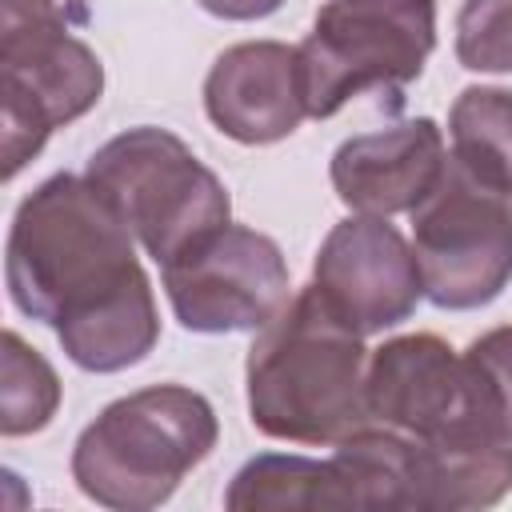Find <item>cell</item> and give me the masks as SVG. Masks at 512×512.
I'll return each instance as SVG.
<instances>
[{
  "mask_svg": "<svg viewBox=\"0 0 512 512\" xmlns=\"http://www.w3.org/2000/svg\"><path fill=\"white\" fill-rule=\"evenodd\" d=\"M4 284L12 308L48 324L84 372L136 368L160 340L136 236L84 172H56L16 204Z\"/></svg>",
  "mask_w": 512,
  "mask_h": 512,
  "instance_id": "1",
  "label": "cell"
},
{
  "mask_svg": "<svg viewBox=\"0 0 512 512\" xmlns=\"http://www.w3.org/2000/svg\"><path fill=\"white\" fill-rule=\"evenodd\" d=\"M364 372V336L308 280L248 348V420L268 440L340 444L368 424Z\"/></svg>",
  "mask_w": 512,
  "mask_h": 512,
  "instance_id": "2",
  "label": "cell"
},
{
  "mask_svg": "<svg viewBox=\"0 0 512 512\" xmlns=\"http://www.w3.org/2000/svg\"><path fill=\"white\" fill-rule=\"evenodd\" d=\"M220 440L208 396L188 384H148L96 412L72 444L76 488L116 512H148L172 500Z\"/></svg>",
  "mask_w": 512,
  "mask_h": 512,
  "instance_id": "3",
  "label": "cell"
},
{
  "mask_svg": "<svg viewBox=\"0 0 512 512\" xmlns=\"http://www.w3.org/2000/svg\"><path fill=\"white\" fill-rule=\"evenodd\" d=\"M84 176L108 196L136 244L164 268L216 228L232 224L224 180L168 128L136 124L104 140Z\"/></svg>",
  "mask_w": 512,
  "mask_h": 512,
  "instance_id": "4",
  "label": "cell"
},
{
  "mask_svg": "<svg viewBox=\"0 0 512 512\" xmlns=\"http://www.w3.org/2000/svg\"><path fill=\"white\" fill-rule=\"evenodd\" d=\"M0 84L4 180H16L56 128L100 104L104 64L56 0H0Z\"/></svg>",
  "mask_w": 512,
  "mask_h": 512,
  "instance_id": "5",
  "label": "cell"
},
{
  "mask_svg": "<svg viewBox=\"0 0 512 512\" xmlns=\"http://www.w3.org/2000/svg\"><path fill=\"white\" fill-rule=\"evenodd\" d=\"M436 48V0H328L296 44L312 120L336 116L360 92H400Z\"/></svg>",
  "mask_w": 512,
  "mask_h": 512,
  "instance_id": "6",
  "label": "cell"
},
{
  "mask_svg": "<svg viewBox=\"0 0 512 512\" xmlns=\"http://www.w3.org/2000/svg\"><path fill=\"white\" fill-rule=\"evenodd\" d=\"M412 252L436 308L492 304L512 280V200L448 156L440 184L412 208Z\"/></svg>",
  "mask_w": 512,
  "mask_h": 512,
  "instance_id": "7",
  "label": "cell"
},
{
  "mask_svg": "<svg viewBox=\"0 0 512 512\" xmlns=\"http://www.w3.org/2000/svg\"><path fill=\"white\" fill-rule=\"evenodd\" d=\"M180 328L200 336L260 332L288 300V260L268 232L224 224L160 268Z\"/></svg>",
  "mask_w": 512,
  "mask_h": 512,
  "instance_id": "8",
  "label": "cell"
},
{
  "mask_svg": "<svg viewBox=\"0 0 512 512\" xmlns=\"http://www.w3.org/2000/svg\"><path fill=\"white\" fill-rule=\"evenodd\" d=\"M312 288L360 336L404 324L424 300V280L412 244L388 216L352 212L332 224L316 260Z\"/></svg>",
  "mask_w": 512,
  "mask_h": 512,
  "instance_id": "9",
  "label": "cell"
},
{
  "mask_svg": "<svg viewBox=\"0 0 512 512\" xmlns=\"http://www.w3.org/2000/svg\"><path fill=\"white\" fill-rule=\"evenodd\" d=\"M364 404L372 424L420 440L488 432L472 404L464 356L436 332H408L372 348L364 372Z\"/></svg>",
  "mask_w": 512,
  "mask_h": 512,
  "instance_id": "10",
  "label": "cell"
},
{
  "mask_svg": "<svg viewBox=\"0 0 512 512\" xmlns=\"http://www.w3.org/2000/svg\"><path fill=\"white\" fill-rule=\"evenodd\" d=\"M448 148L432 116H412L376 132L348 136L328 164L344 208L364 216L412 212L444 176Z\"/></svg>",
  "mask_w": 512,
  "mask_h": 512,
  "instance_id": "11",
  "label": "cell"
},
{
  "mask_svg": "<svg viewBox=\"0 0 512 512\" xmlns=\"http://www.w3.org/2000/svg\"><path fill=\"white\" fill-rule=\"evenodd\" d=\"M204 112L236 144H276L308 116L300 56L280 40H244L224 48L204 76Z\"/></svg>",
  "mask_w": 512,
  "mask_h": 512,
  "instance_id": "12",
  "label": "cell"
},
{
  "mask_svg": "<svg viewBox=\"0 0 512 512\" xmlns=\"http://www.w3.org/2000/svg\"><path fill=\"white\" fill-rule=\"evenodd\" d=\"M392 444L400 472V512L492 508L512 492V440L492 432H452L432 440L392 432Z\"/></svg>",
  "mask_w": 512,
  "mask_h": 512,
  "instance_id": "13",
  "label": "cell"
},
{
  "mask_svg": "<svg viewBox=\"0 0 512 512\" xmlns=\"http://www.w3.org/2000/svg\"><path fill=\"white\" fill-rule=\"evenodd\" d=\"M224 508L232 512H316V508H356L352 484L340 464L296 456V452H260L236 468L224 488Z\"/></svg>",
  "mask_w": 512,
  "mask_h": 512,
  "instance_id": "14",
  "label": "cell"
},
{
  "mask_svg": "<svg viewBox=\"0 0 512 512\" xmlns=\"http://www.w3.org/2000/svg\"><path fill=\"white\" fill-rule=\"evenodd\" d=\"M452 160L512 200V88L468 84L448 108Z\"/></svg>",
  "mask_w": 512,
  "mask_h": 512,
  "instance_id": "15",
  "label": "cell"
},
{
  "mask_svg": "<svg viewBox=\"0 0 512 512\" xmlns=\"http://www.w3.org/2000/svg\"><path fill=\"white\" fill-rule=\"evenodd\" d=\"M0 380H4L0 384V432L4 436L44 432L60 408V376L16 328L4 332Z\"/></svg>",
  "mask_w": 512,
  "mask_h": 512,
  "instance_id": "16",
  "label": "cell"
},
{
  "mask_svg": "<svg viewBox=\"0 0 512 512\" xmlns=\"http://www.w3.org/2000/svg\"><path fill=\"white\" fill-rule=\"evenodd\" d=\"M476 416L488 432L512 440V324L480 332L464 352Z\"/></svg>",
  "mask_w": 512,
  "mask_h": 512,
  "instance_id": "17",
  "label": "cell"
},
{
  "mask_svg": "<svg viewBox=\"0 0 512 512\" xmlns=\"http://www.w3.org/2000/svg\"><path fill=\"white\" fill-rule=\"evenodd\" d=\"M456 60L468 72H512V0H464L456 12Z\"/></svg>",
  "mask_w": 512,
  "mask_h": 512,
  "instance_id": "18",
  "label": "cell"
},
{
  "mask_svg": "<svg viewBox=\"0 0 512 512\" xmlns=\"http://www.w3.org/2000/svg\"><path fill=\"white\" fill-rule=\"evenodd\" d=\"M208 16H220V20H264L272 16L284 0H196Z\"/></svg>",
  "mask_w": 512,
  "mask_h": 512,
  "instance_id": "19",
  "label": "cell"
}]
</instances>
